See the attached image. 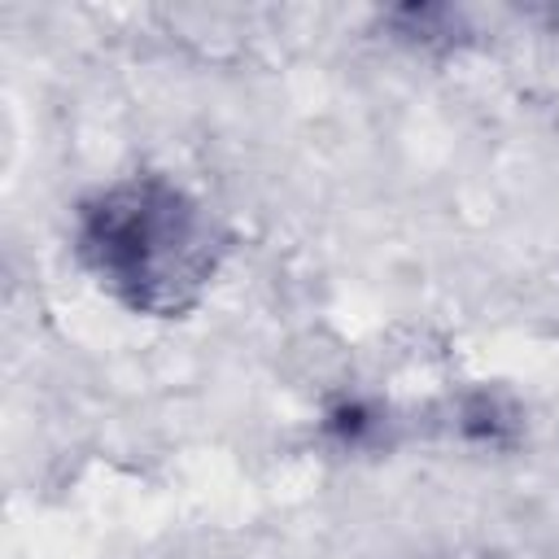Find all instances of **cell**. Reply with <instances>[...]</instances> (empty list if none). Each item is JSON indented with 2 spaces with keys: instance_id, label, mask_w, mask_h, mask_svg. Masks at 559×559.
<instances>
[{
  "instance_id": "6da1fadb",
  "label": "cell",
  "mask_w": 559,
  "mask_h": 559,
  "mask_svg": "<svg viewBox=\"0 0 559 559\" xmlns=\"http://www.w3.org/2000/svg\"><path fill=\"white\" fill-rule=\"evenodd\" d=\"M83 266L135 314H183L223 258V231L197 197L162 175L122 179L79 210Z\"/></svg>"
}]
</instances>
